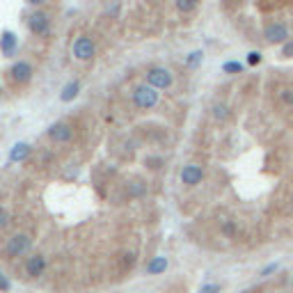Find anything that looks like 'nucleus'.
<instances>
[{
  "label": "nucleus",
  "instance_id": "obj_1",
  "mask_svg": "<svg viewBox=\"0 0 293 293\" xmlns=\"http://www.w3.org/2000/svg\"><path fill=\"white\" fill-rule=\"evenodd\" d=\"M160 101V94L156 87H151L149 83L146 85H138L133 89V103L140 110H151V108H156V103Z\"/></svg>",
  "mask_w": 293,
  "mask_h": 293
},
{
  "label": "nucleus",
  "instance_id": "obj_2",
  "mask_svg": "<svg viewBox=\"0 0 293 293\" xmlns=\"http://www.w3.org/2000/svg\"><path fill=\"white\" fill-rule=\"evenodd\" d=\"M71 55L76 58V60H80V62L92 60L94 55H96V44L92 41V37H87V34L76 37L73 44H71Z\"/></svg>",
  "mask_w": 293,
  "mask_h": 293
},
{
  "label": "nucleus",
  "instance_id": "obj_20",
  "mask_svg": "<svg viewBox=\"0 0 293 293\" xmlns=\"http://www.w3.org/2000/svg\"><path fill=\"white\" fill-rule=\"evenodd\" d=\"M282 55L284 58H293V39H287L282 44Z\"/></svg>",
  "mask_w": 293,
  "mask_h": 293
},
{
  "label": "nucleus",
  "instance_id": "obj_15",
  "mask_svg": "<svg viewBox=\"0 0 293 293\" xmlns=\"http://www.w3.org/2000/svg\"><path fill=\"white\" fill-rule=\"evenodd\" d=\"M165 268H167L165 257H156V259L146 266V270H149V275H160V273H165Z\"/></svg>",
  "mask_w": 293,
  "mask_h": 293
},
{
  "label": "nucleus",
  "instance_id": "obj_24",
  "mask_svg": "<svg viewBox=\"0 0 293 293\" xmlns=\"http://www.w3.org/2000/svg\"><path fill=\"white\" fill-rule=\"evenodd\" d=\"M135 186H133V195H142L145 193V186H142V181H133Z\"/></svg>",
  "mask_w": 293,
  "mask_h": 293
},
{
  "label": "nucleus",
  "instance_id": "obj_7",
  "mask_svg": "<svg viewBox=\"0 0 293 293\" xmlns=\"http://www.w3.org/2000/svg\"><path fill=\"white\" fill-rule=\"evenodd\" d=\"M48 138L53 142H58V145H64V142H69L73 138V131L69 124H64V121H58V124H53V126L48 128Z\"/></svg>",
  "mask_w": 293,
  "mask_h": 293
},
{
  "label": "nucleus",
  "instance_id": "obj_9",
  "mask_svg": "<svg viewBox=\"0 0 293 293\" xmlns=\"http://www.w3.org/2000/svg\"><path fill=\"white\" fill-rule=\"evenodd\" d=\"M202 179H204V172L200 165H186L181 170V181L186 186H197V183H202Z\"/></svg>",
  "mask_w": 293,
  "mask_h": 293
},
{
  "label": "nucleus",
  "instance_id": "obj_22",
  "mask_svg": "<svg viewBox=\"0 0 293 293\" xmlns=\"http://www.w3.org/2000/svg\"><path fill=\"white\" fill-rule=\"evenodd\" d=\"M220 291V284H206L202 287V293H218Z\"/></svg>",
  "mask_w": 293,
  "mask_h": 293
},
{
  "label": "nucleus",
  "instance_id": "obj_16",
  "mask_svg": "<svg viewBox=\"0 0 293 293\" xmlns=\"http://www.w3.org/2000/svg\"><path fill=\"white\" fill-rule=\"evenodd\" d=\"M213 117L215 119H227V117H229V108L227 106H222V103H218V106H213Z\"/></svg>",
  "mask_w": 293,
  "mask_h": 293
},
{
  "label": "nucleus",
  "instance_id": "obj_21",
  "mask_svg": "<svg viewBox=\"0 0 293 293\" xmlns=\"http://www.w3.org/2000/svg\"><path fill=\"white\" fill-rule=\"evenodd\" d=\"M9 225V213H7L5 208H0V229H5Z\"/></svg>",
  "mask_w": 293,
  "mask_h": 293
},
{
  "label": "nucleus",
  "instance_id": "obj_8",
  "mask_svg": "<svg viewBox=\"0 0 293 293\" xmlns=\"http://www.w3.org/2000/svg\"><path fill=\"white\" fill-rule=\"evenodd\" d=\"M9 78L16 83V85H26L28 80L32 78V67L28 62H16L12 69H9Z\"/></svg>",
  "mask_w": 293,
  "mask_h": 293
},
{
  "label": "nucleus",
  "instance_id": "obj_19",
  "mask_svg": "<svg viewBox=\"0 0 293 293\" xmlns=\"http://www.w3.org/2000/svg\"><path fill=\"white\" fill-rule=\"evenodd\" d=\"M259 62H261V53H259V51H252V53H247V64H250V67H257Z\"/></svg>",
  "mask_w": 293,
  "mask_h": 293
},
{
  "label": "nucleus",
  "instance_id": "obj_3",
  "mask_svg": "<svg viewBox=\"0 0 293 293\" xmlns=\"http://www.w3.org/2000/svg\"><path fill=\"white\" fill-rule=\"evenodd\" d=\"M28 30L32 34H37V37H46V34H51V16H48L46 12H32L28 14Z\"/></svg>",
  "mask_w": 293,
  "mask_h": 293
},
{
  "label": "nucleus",
  "instance_id": "obj_4",
  "mask_svg": "<svg viewBox=\"0 0 293 293\" xmlns=\"http://www.w3.org/2000/svg\"><path fill=\"white\" fill-rule=\"evenodd\" d=\"M146 83L156 89H167L172 85V73L167 71L165 67H153L146 71Z\"/></svg>",
  "mask_w": 293,
  "mask_h": 293
},
{
  "label": "nucleus",
  "instance_id": "obj_25",
  "mask_svg": "<svg viewBox=\"0 0 293 293\" xmlns=\"http://www.w3.org/2000/svg\"><path fill=\"white\" fill-rule=\"evenodd\" d=\"M273 270H277V264H270L268 268H264V270H261V275H270Z\"/></svg>",
  "mask_w": 293,
  "mask_h": 293
},
{
  "label": "nucleus",
  "instance_id": "obj_12",
  "mask_svg": "<svg viewBox=\"0 0 293 293\" xmlns=\"http://www.w3.org/2000/svg\"><path fill=\"white\" fill-rule=\"evenodd\" d=\"M44 268H46V259H44L41 254L28 259V275H30V277H39V275L44 273Z\"/></svg>",
  "mask_w": 293,
  "mask_h": 293
},
{
  "label": "nucleus",
  "instance_id": "obj_17",
  "mask_svg": "<svg viewBox=\"0 0 293 293\" xmlns=\"http://www.w3.org/2000/svg\"><path fill=\"white\" fill-rule=\"evenodd\" d=\"M222 69H225L227 73H240L243 71V64H240V62H225V64H222Z\"/></svg>",
  "mask_w": 293,
  "mask_h": 293
},
{
  "label": "nucleus",
  "instance_id": "obj_6",
  "mask_svg": "<svg viewBox=\"0 0 293 293\" xmlns=\"http://www.w3.org/2000/svg\"><path fill=\"white\" fill-rule=\"evenodd\" d=\"M30 245H32V240H30V236L28 234H16V236H12V238L7 240V254H12V257H21V254H26L28 250H30Z\"/></svg>",
  "mask_w": 293,
  "mask_h": 293
},
{
  "label": "nucleus",
  "instance_id": "obj_11",
  "mask_svg": "<svg viewBox=\"0 0 293 293\" xmlns=\"http://www.w3.org/2000/svg\"><path fill=\"white\" fill-rule=\"evenodd\" d=\"M28 156H30V145L16 142L9 151V163H23V160H28Z\"/></svg>",
  "mask_w": 293,
  "mask_h": 293
},
{
  "label": "nucleus",
  "instance_id": "obj_23",
  "mask_svg": "<svg viewBox=\"0 0 293 293\" xmlns=\"http://www.w3.org/2000/svg\"><path fill=\"white\" fill-rule=\"evenodd\" d=\"M0 291H9V280L0 273Z\"/></svg>",
  "mask_w": 293,
  "mask_h": 293
},
{
  "label": "nucleus",
  "instance_id": "obj_10",
  "mask_svg": "<svg viewBox=\"0 0 293 293\" xmlns=\"http://www.w3.org/2000/svg\"><path fill=\"white\" fill-rule=\"evenodd\" d=\"M16 48H19V37L14 32H9V30H5L2 37H0V53L5 58H9V55L16 53Z\"/></svg>",
  "mask_w": 293,
  "mask_h": 293
},
{
  "label": "nucleus",
  "instance_id": "obj_13",
  "mask_svg": "<svg viewBox=\"0 0 293 293\" xmlns=\"http://www.w3.org/2000/svg\"><path fill=\"white\" fill-rule=\"evenodd\" d=\"M78 92H80V83H78V80H71L69 85H64V89H62V94H60V99L67 103V101L76 99V96H78Z\"/></svg>",
  "mask_w": 293,
  "mask_h": 293
},
{
  "label": "nucleus",
  "instance_id": "obj_18",
  "mask_svg": "<svg viewBox=\"0 0 293 293\" xmlns=\"http://www.w3.org/2000/svg\"><path fill=\"white\" fill-rule=\"evenodd\" d=\"M202 51H195V53L188 55V67H200V62H202Z\"/></svg>",
  "mask_w": 293,
  "mask_h": 293
},
{
  "label": "nucleus",
  "instance_id": "obj_5",
  "mask_svg": "<svg viewBox=\"0 0 293 293\" xmlns=\"http://www.w3.org/2000/svg\"><path fill=\"white\" fill-rule=\"evenodd\" d=\"M264 39H266L268 44H284V41L289 39V28L284 26V23H280V21L268 23V26L264 28Z\"/></svg>",
  "mask_w": 293,
  "mask_h": 293
},
{
  "label": "nucleus",
  "instance_id": "obj_14",
  "mask_svg": "<svg viewBox=\"0 0 293 293\" xmlns=\"http://www.w3.org/2000/svg\"><path fill=\"white\" fill-rule=\"evenodd\" d=\"M174 7H176L181 14H193L195 9L200 7V0H174Z\"/></svg>",
  "mask_w": 293,
  "mask_h": 293
},
{
  "label": "nucleus",
  "instance_id": "obj_26",
  "mask_svg": "<svg viewBox=\"0 0 293 293\" xmlns=\"http://www.w3.org/2000/svg\"><path fill=\"white\" fill-rule=\"evenodd\" d=\"M48 0H28V5H32V7H41V5H46Z\"/></svg>",
  "mask_w": 293,
  "mask_h": 293
}]
</instances>
